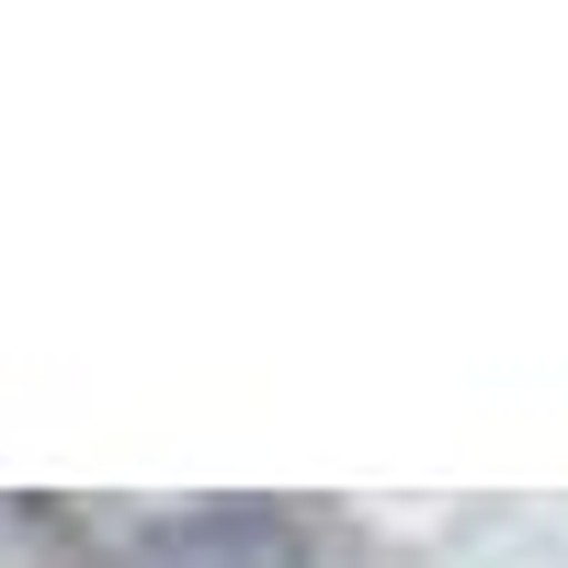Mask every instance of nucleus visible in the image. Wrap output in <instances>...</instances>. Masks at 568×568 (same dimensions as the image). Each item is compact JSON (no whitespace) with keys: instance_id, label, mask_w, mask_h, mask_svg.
<instances>
[{"instance_id":"obj_1","label":"nucleus","mask_w":568,"mask_h":568,"mask_svg":"<svg viewBox=\"0 0 568 568\" xmlns=\"http://www.w3.org/2000/svg\"><path fill=\"white\" fill-rule=\"evenodd\" d=\"M125 568H307V535L284 511H194V524H160Z\"/></svg>"}]
</instances>
